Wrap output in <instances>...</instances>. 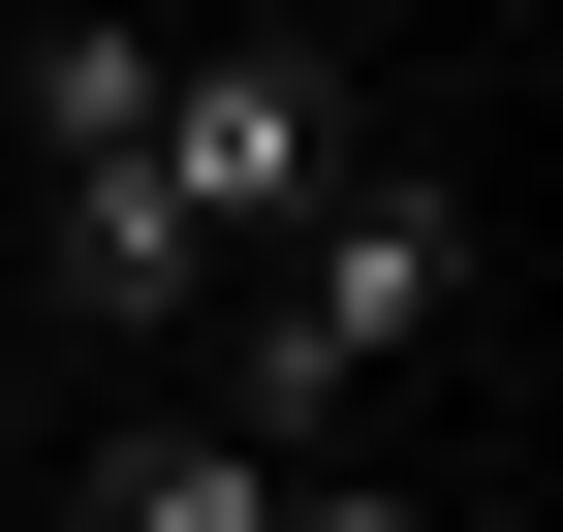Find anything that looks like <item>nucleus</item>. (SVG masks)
<instances>
[{"label":"nucleus","instance_id":"nucleus-3","mask_svg":"<svg viewBox=\"0 0 563 532\" xmlns=\"http://www.w3.org/2000/svg\"><path fill=\"white\" fill-rule=\"evenodd\" d=\"M0 125H32V188L157 157V32H0Z\"/></svg>","mask_w":563,"mask_h":532},{"label":"nucleus","instance_id":"nucleus-6","mask_svg":"<svg viewBox=\"0 0 563 532\" xmlns=\"http://www.w3.org/2000/svg\"><path fill=\"white\" fill-rule=\"evenodd\" d=\"M282 532H439V501H407V470H282Z\"/></svg>","mask_w":563,"mask_h":532},{"label":"nucleus","instance_id":"nucleus-5","mask_svg":"<svg viewBox=\"0 0 563 532\" xmlns=\"http://www.w3.org/2000/svg\"><path fill=\"white\" fill-rule=\"evenodd\" d=\"M95 532H282V470L220 408H157V439H95Z\"/></svg>","mask_w":563,"mask_h":532},{"label":"nucleus","instance_id":"nucleus-1","mask_svg":"<svg viewBox=\"0 0 563 532\" xmlns=\"http://www.w3.org/2000/svg\"><path fill=\"white\" fill-rule=\"evenodd\" d=\"M439 313H470V188L376 125V157L313 188V251H251V408H220V439H251V470H344V408H376Z\"/></svg>","mask_w":563,"mask_h":532},{"label":"nucleus","instance_id":"nucleus-4","mask_svg":"<svg viewBox=\"0 0 563 532\" xmlns=\"http://www.w3.org/2000/svg\"><path fill=\"white\" fill-rule=\"evenodd\" d=\"M63 313H125V345H157V313H220V251L157 220V157H95V188H63Z\"/></svg>","mask_w":563,"mask_h":532},{"label":"nucleus","instance_id":"nucleus-2","mask_svg":"<svg viewBox=\"0 0 563 532\" xmlns=\"http://www.w3.org/2000/svg\"><path fill=\"white\" fill-rule=\"evenodd\" d=\"M344 157H376V63H313V32L157 63V220L220 251V282H251V251H313V188H344Z\"/></svg>","mask_w":563,"mask_h":532}]
</instances>
